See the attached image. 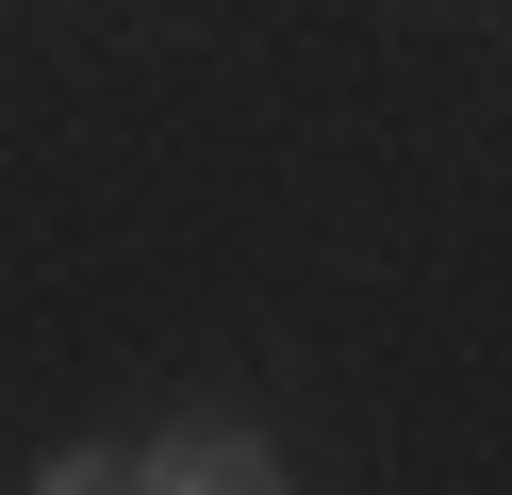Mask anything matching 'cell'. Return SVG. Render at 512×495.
I'll return each mask as SVG.
<instances>
[{
    "label": "cell",
    "instance_id": "6da1fadb",
    "mask_svg": "<svg viewBox=\"0 0 512 495\" xmlns=\"http://www.w3.org/2000/svg\"><path fill=\"white\" fill-rule=\"evenodd\" d=\"M133 495H298V479L265 429H166V446H133Z\"/></svg>",
    "mask_w": 512,
    "mask_h": 495
},
{
    "label": "cell",
    "instance_id": "7a4b0ae2",
    "mask_svg": "<svg viewBox=\"0 0 512 495\" xmlns=\"http://www.w3.org/2000/svg\"><path fill=\"white\" fill-rule=\"evenodd\" d=\"M34 495H133V446H67V462H34Z\"/></svg>",
    "mask_w": 512,
    "mask_h": 495
}]
</instances>
